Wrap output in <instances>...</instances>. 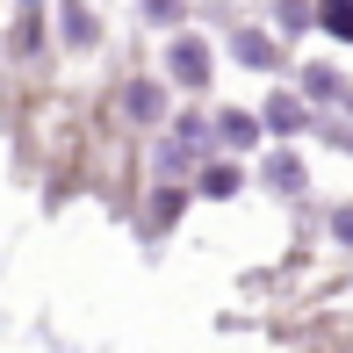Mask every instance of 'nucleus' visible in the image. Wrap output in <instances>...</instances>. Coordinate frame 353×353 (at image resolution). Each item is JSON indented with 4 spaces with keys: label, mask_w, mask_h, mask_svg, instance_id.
Instances as JSON below:
<instances>
[{
    "label": "nucleus",
    "mask_w": 353,
    "mask_h": 353,
    "mask_svg": "<svg viewBox=\"0 0 353 353\" xmlns=\"http://www.w3.org/2000/svg\"><path fill=\"white\" fill-rule=\"evenodd\" d=\"M173 72H181L188 87H202V72H210V58H202V43H173Z\"/></svg>",
    "instance_id": "f257e3e1"
},
{
    "label": "nucleus",
    "mask_w": 353,
    "mask_h": 353,
    "mask_svg": "<svg viewBox=\"0 0 353 353\" xmlns=\"http://www.w3.org/2000/svg\"><path fill=\"white\" fill-rule=\"evenodd\" d=\"M325 29L332 37H353V0H325Z\"/></svg>",
    "instance_id": "f03ea898"
},
{
    "label": "nucleus",
    "mask_w": 353,
    "mask_h": 353,
    "mask_svg": "<svg viewBox=\"0 0 353 353\" xmlns=\"http://www.w3.org/2000/svg\"><path fill=\"white\" fill-rule=\"evenodd\" d=\"M223 144H252V116H223Z\"/></svg>",
    "instance_id": "7ed1b4c3"
}]
</instances>
